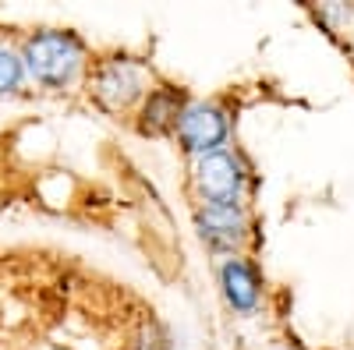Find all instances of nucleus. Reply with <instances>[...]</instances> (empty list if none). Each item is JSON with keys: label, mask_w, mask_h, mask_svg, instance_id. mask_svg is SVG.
I'll return each instance as SVG.
<instances>
[{"label": "nucleus", "mask_w": 354, "mask_h": 350, "mask_svg": "<svg viewBox=\"0 0 354 350\" xmlns=\"http://www.w3.org/2000/svg\"><path fill=\"white\" fill-rule=\"evenodd\" d=\"M198 233L216 248H238L245 241V213L241 206H202L198 216Z\"/></svg>", "instance_id": "20e7f679"}, {"label": "nucleus", "mask_w": 354, "mask_h": 350, "mask_svg": "<svg viewBox=\"0 0 354 350\" xmlns=\"http://www.w3.org/2000/svg\"><path fill=\"white\" fill-rule=\"evenodd\" d=\"M85 61V50L71 32H39L25 43V64L36 81L50 85V89H64V85L78 75Z\"/></svg>", "instance_id": "f257e3e1"}, {"label": "nucleus", "mask_w": 354, "mask_h": 350, "mask_svg": "<svg viewBox=\"0 0 354 350\" xmlns=\"http://www.w3.org/2000/svg\"><path fill=\"white\" fill-rule=\"evenodd\" d=\"M227 117L220 106L213 103H198V106H188L177 121V135H181V145L188 153H220V145L227 142Z\"/></svg>", "instance_id": "7ed1b4c3"}, {"label": "nucleus", "mask_w": 354, "mask_h": 350, "mask_svg": "<svg viewBox=\"0 0 354 350\" xmlns=\"http://www.w3.org/2000/svg\"><path fill=\"white\" fill-rule=\"evenodd\" d=\"M18 85H21V61L11 50L0 46V93H11Z\"/></svg>", "instance_id": "6e6552de"}, {"label": "nucleus", "mask_w": 354, "mask_h": 350, "mask_svg": "<svg viewBox=\"0 0 354 350\" xmlns=\"http://www.w3.org/2000/svg\"><path fill=\"white\" fill-rule=\"evenodd\" d=\"M195 181H198V191L205 198V206H238L245 173H241V166H238V159H234V156L209 153V156L198 159Z\"/></svg>", "instance_id": "f03ea898"}, {"label": "nucleus", "mask_w": 354, "mask_h": 350, "mask_svg": "<svg viewBox=\"0 0 354 350\" xmlns=\"http://www.w3.org/2000/svg\"><path fill=\"white\" fill-rule=\"evenodd\" d=\"M220 283H223L227 301L238 308V311H252V308L259 304V283H255V273L245 266L241 258H230L227 266L220 269Z\"/></svg>", "instance_id": "423d86ee"}, {"label": "nucleus", "mask_w": 354, "mask_h": 350, "mask_svg": "<svg viewBox=\"0 0 354 350\" xmlns=\"http://www.w3.org/2000/svg\"><path fill=\"white\" fill-rule=\"evenodd\" d=\"M185 113V96L177 89H153L149 99H145V110H142V128L145 131H167V128H177Z\"/></svg>", "instance_id": "0eeeda50"}, {"label": "nucleus", "mask_w": 354, "mask_h": 350, "mask_svg": "<svg viewBox=\"0 0 354 350\" xmlns=\"http://www.w3.org/2000/svg\"><path fill=\"white\" fill-rule=\"evenodd\" d=\"M138 93H142V75H138V68L128 64V61L106 64V68L100 71V78H96V96H100L110 110L128 106Z\"/></svg>", "instance_id": "39448f33"}]
</instances>
